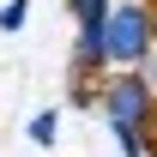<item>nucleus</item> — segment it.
I'll use <instances>...</instances> for the list:
<instances>
[{"label":"nucleus","mask_w":157,"mask_h":157,"mask_svg":"<svg viewBox=\"0 0 157 157\" xmlns=\"http://www.w3.org/2000/svg\"><path fill=\"white\" fill-rule=\"evenodd\" d=\"M103 109H109V121H115L127 157H139V151H145L139 127H145V115H151V85H145V78H115L109 97H103Z\"/></svg>","instance_id":"obj_1"},{"label":"nucleus","mask_w":157,"mask_h":157,"mask_svg":"<svg viewBox=\"0 0 157 157\" xmlns=\"http://www.w3.org/2000/svg\"><path fill=\"white\" fill-rule=\"evenodd\" d=\"M78 18V67L109 60V0H73Z\"/></svg>","instance_id":"obj_2"},{"label":"nucleus","mask_w":157,"mask_h":157,"mask_svg":"<svg viewBox=\"0 0 157 157\" xmlns=\"http://www.w3.org/2000/svg\"><path fill=\"white\" fill-rule=\"evenodd\" d=\"M145 12L139 6H115L109 12V60H139L145 55Z\"/></svg>","instance_id":"obj_3"},{"label":"nucleus","mask_w":157,"mask_h":157,"mask_svg":"<svg viewBox=\"0 0 157 157\" xmlns=\"http://www.w3.org/2000/svg\"><path fill=\"white\" fill-rule=\"evenodd\" d=\"M55 133H60V115H55V109H42V115L30 121V139H36V145H55Z\"/></svg>","instance_id":"obj_4"},{"label":"nucleus","mask_w":157,"mask_h":157,"mask_svg":"<svg viewBox=\"0 0 157 157\" xmlns=\"http://www.w3.org/2000/svg\"><path fill=\"white\" fill-rule=\"evenodd\" d=\"M24 12H30V0H12V6H0V30H18Z\"/></svg>","instance_id":"obj_5"},{"label":"nucleus","mask_w":157,"mask_h":157,"mask_svg":"<svg viewBox=\"0 0 157 157\" xmlns=\"http://www.w3.org/2000/svg\"><path fill=\"white\" fill-rule=\"evenodd\" d=\"M139 157H151V151H139Z\"/></svg>","instance_id":"obj_6"}]
</instances>
